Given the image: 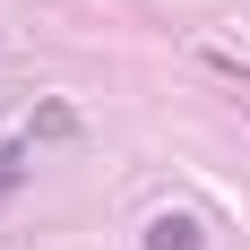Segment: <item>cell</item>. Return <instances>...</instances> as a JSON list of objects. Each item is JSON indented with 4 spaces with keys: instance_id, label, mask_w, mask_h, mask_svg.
Wrapping results in <instances>:
<instances>
[{
    "instance_id": "6da1fadb",
    "label": "cell",
    "mask_w": 250,
    "mask_h": 250,
    "mask_svg": "<svg viewBox=\"0 0 250 250\" xmlns=\"http://www.w3.org/2000/svg\"><path fill=\"white\" fill-rule=\"evenodd\" d=\"M147 250H199V216H181V207L155 216V225H147Z\"/></svg>"
},
{
    "instance_id": "7a4b0ae2",
    "label": "cell",
    "mask_w": 250,
    "mask_h": 250,
    "mask_svg": "<svg viewBox=\"0 0 250 250\" xmlns=\"http://www.w3.org/2000/svg\"><path fill=\"white\" fill-rule=\"evenodd\" d=\"M9 190H18V155H0V199H9Z\"/></svg>"
}]
</instances>
